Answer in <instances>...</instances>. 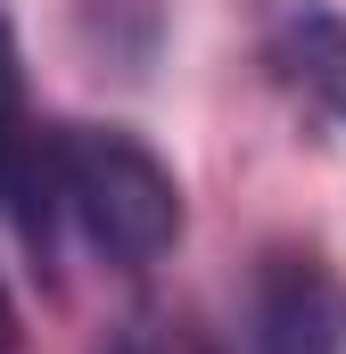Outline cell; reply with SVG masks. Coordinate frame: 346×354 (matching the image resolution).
Returning a JSON list of instances; mask_svg holds the SVG:
<instances>
[{"label": "cell", "mask_w": 346, "mask_h": 354, "mask_svg": "<svg viewBox=\"0 0 346 354\" xmlns=\"http://www.w3.org/2000/svg\"><path fill=\"white\" fill-rule=\"evenodd\" d=\"M50 174H58V214H75V231L116 272H149L181 248V181L124 124H58Z\"/></svg>", "instance_id": "6da1fadb"}, {"label": "cell", "mask_w": 346, "mask_h": 354, "mask_svg": "<svg viewBox=\"0 0 346 354\" xmlns=\"http://www.w3.org/2000/svg\"><path fill=\"white\" fill-rule=\"evenodd\" d=\"M239 338L248 354H346V272L322 248H264Z\"/></svg>", "instance_id": "7a4b0ae2"}, {"label": "cell", "mask_w": 346, "mask_h": 354, "mask_svg": "<svg viewBox=\"0 0 346 354\" xmlns=\"http://www.w3.org/2000/svg\"><path fill=\"white\" fill-rule=\"evenodd\" d=\"M264 66L313 124L346 132V17L330 0H280L264 17Z\"/></svg>", "instance_id": "3957f363"}, {"label": "cell", "mask_w": 346, "mask_h": 354, "mask_svg": "<svg viewBox=\"0 0 346 354\" xmlns=\"http://www.w3.org/2000/svg\"><path fill=\"white\" fill-rule=\"evenodd\" d=\"M0 214L50 248L58 231V174H50V140L33 132V107H25V58H17V33L0 17Z\"/></svg>", "instance_id": "277c9868"}, {"label": "cell", "mask_w": 346, "mask_h": 354, "mask_svg": "<svg viewBox=\"0 0 346 354\" xmlns=\"http://www.w3.org/2000/svg\"><path fill=\"white\" fill-rule=\"evenodd\" d=\"M0 354H25V330H17V297H8V280H0Z\"/></svg>", "instance_id": "5b68a950"}, {"label": "cell", "mask_w": 346, "mask_h": 354, "mask_svg": "<svg viewBox=\"0 0 346 354\" xmlns=\"http://www.w3.org/2000/svg\"><path fill=\"white\" fill-rule=\"evenodd\" d=\"M116 354H165V346H149V338H132V346H116ZM173 354H181V346H173Z\"/></svg>", "instance_id": "8992f818"}]
</instances>
